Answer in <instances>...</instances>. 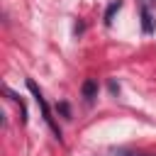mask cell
Instances as JSON below:
<instances>
[{
  "label": "cell",
  "mask_w": 156,
  "mask_h": 156,
  "mask_svg": "<svg viewBox=\"0 0 156 156\" xmlns=\"http://www.w3.org/2000/svg\"><path fill=\"white\" fill-rule=\"evenodd\" d=\"M27 88H29V93L34 95V100H37V105H39V110H41V117H44V122L51 127V132H54V134H56V139L61 141V129L56 127V122H54V117H51V110H49V105H46V100H44L41 90L37 88V83H34L32 78H27Z\"/></svg>",
  "instance_id": "obj_1"
},
{
  "label": "cell",
  "mask_w": 156,
  "mask_h": 156,
  "mask_svg": "<svg viewBox=\"0 0 156 156\" xmlns=\"http://www.w3.org/2000/svg\"><path fill=\"white\" fill-rule=\"evenodd\" d=\"M83 98H85V100H93V98H98V80L88 78V80L83 83Z\"/></svg>",
  "instance_id": "obj_3"
},
{
  "label": "cell",
  "mask_w": 156,
  "mask_h": 156,
  "mask_svg": "<svg viewBox=\"0 0 156 156\" xmlns=\"http://www.w3.org/2000/svg\"><path fill=\"white\" fill-rule=\"evenodd\" d=\"M139 156H149V154H139Z\"/></svg>",
  "instance_id": "obj_7"
},
{
  "label": "cell",
  "mask_w": 156,
  "mask_h": 156,
  "mask_svg": "<svg viewBox=\"0 0 156 156\" xmlns=\"http://www.w3.org/2000/svg\"><path fill=\"white\" fill-rule=\"evenodd\" d=\"M141 29H144V34L154 32V17H151L149 7H144V5H141Z\"/></svg>",
  "instance_id": "obj_2"
},
{
  "label": "cell",
  "mask_w": 156,
  "mask_h": 156,
  "mask_svg": "<svg viewBox=\"0 0 156 156\" xmlns=\"http://www.w3.org/2000/svg\"><path fill=\"white\" fill-rule=\"evenodd\" d=\"M141 5H144V7H149V5H156V0H141Z\"/></svg>",
  "instance_id": "obj_6"
},
{
  "label": "cell",
  "mask_w": 156,
  "mask_h": 156,
  "mask_svg": "<svg viewBox=\"0 0 156 156\" xmlns=\"http://www.w3.org/2000/svg\"><path fill=\"white\" fill-rule=\"evenodd\" d=\"M119 7H122V0H112V2H110V7L105 10V24H107V27L112 24V20H115V15L119 12Z\"/></svg>",
  "instance_id": "obj_4"
},
{
  "label": "cell",
  "mask_w": 156,
  "mask_h": 156,
  "mask_svg": "<svg viewBox=\"0 0 156 156\" xmlns=\"http://www.w3.org/2000/svg\"><path fill=\"white\" fill-rule=\"evenodd\" d=\"M58 110H61L66 117H71V110H68V105H66V102H61V105H58Z\"/></svg>",
  "instance_id": "obj_5"
}]
</instances>
